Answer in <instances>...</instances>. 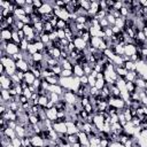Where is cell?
I'll list each match as a JSON object with an SVG mask.
<instances>
[{"label": "cell", "mask_w": 147, "mask_h": 147, "mask_svg": "<svg viewBox=\"0 0 147 147\" xmlns=\"http://www.w3.org/2000/svg\"><path fill=\"white\" fill-rule=\"evenodd\" d=\"M108 105L111 106V107H114V108H116V109H124V108L127 107L126 106V102L122 98H115V96H111L110 98Z\"/></svg>", "instance_id": "cell-1"}, {"label": "cell", "mask_w": 147, "mask_h": 147, "mask_svg": "<svg viewBox=\"0 0 147 147\" xmlns=\"http://www.w3.org/2000/svg\"><path fill=\"white\" fill-rule=\"evenodd\" d=\"M62 99H63L67 103H69V105H75V103L77 102V95H76V93L72 92V91H70V90L63 93Z\"/></svg>", "instance_id": "cell-2"}, {"label": "cell", "mask_w": 147, "mask_h": 147, "mask_svg": "<svg viewBox=\"0 0 147 147\" xmlns=\"http://www.w3.org/2000/svg\"><path fill=\"white\" fill-rule=\"evenodd\" d=\"M30 139H31V145L34 147H46L47 146L46 140L44 138H41L39 134H34Z\"/></svg>", "instance_id": "cell-3"}, {"label": "cell", "mask_w": 147, "mask_h": 147, "mask_svg": "<svg viewBox=\"0 0 147 147\" xmlns=\"http://www.w3.org/2000/svg\"><path fill=\"white\" fill-rule=\"evenodd\" d=\"M20 52H21V49H20V46H18L17 44H15V42H13V41L8 42L7 48H6L7 55L13 56V55H15V54H17V53H20Z\"/></svg>", "instance_id": "cell-4"}, {"label": "cell", "mask_w": 147, "mask_h": 147, "mask_svg": "<svg viewBox=\"0 0 147 147\" xmlns=\"http://www.w3.org/2000/svg\"><path fill=\"white\" fill-rule=\"evenodd\" d=\"M54 15L56 16V17H59L60 20H63V21H65V22H68L69 21V18H70V14L63 8V9H57V8H54Z\"/></svg>", "instance_id": "cell-5"}, {"label": "cell", "mask_w": 147, "mask_h": 147, "mask_svg": "<svg viewBox=\"0 0 147 147\" xmlns=\"http://www.w3.org/2000/svg\"><path fill=\"white\" fill-rule=\"evenodd\" d=\"M76 36V34H75ZM74 45H75V47L77 48V49H79V51H85L86 48H87V46H88V44L86 42V41H84L83 40V38H80V37H75V39H74Z\"/></svg>", "instance_id": "cell-6"}, {"label": "cell", "mask_w": 147, "mask_h": 147, "mask_svg": "<svg viewBox=\"0 0 147 147\" xmlns=\"http://www.w3.org/2000/svg\"><path fill=\"white\" fill-rule=\"evenodd\" d=\"M72 82H74V77H61L60 80H59V85L62 88L70 90L71 85H72Z\"/></svg>", "instance_id": "cell-7"}, {"label": "cell", "mask_w": 147, "mask_h": 147, "mask_svg": "<svg viewBox=\"0 0 147 147\" xmlns=\"http://www.w3.org/2000/svg\"><path fill=\"white\" fill-rule=\"evenodd\" d=\"M93 124H94V126H95L99 131H102L103 125H105V119H103V117H102L101 115H99V114H94V115H93Z\"/></svg>", "instance_id": "cell-8"}, {"label": "cell", "mask_w": 147, "mask_h": 147, "mask_svg": "<svg viewBox=\"0 0 147 147\" xmlns=\"http://www.w3.org/2000/svg\"><path fill=\"white\" fill-rule=\"evenodd\" d=\"M53 129L55 130V132H57L59 134H65L68 131L67 124L65 123H57V122H53Z\"/></svg>", "instance_id": "cell-9"}, {"label": "cell", "mask_w": 147, "mask_h": 147, "mask_svg": "<svg viewBox=\"0 0 147 147\" xmlns=\"http://www.w3.org/2000/svg\"><path fill=\"white\" fill-rule=\"evenodd\" d=\"M124 54L129 57L137 54V46L134 44H125L124 45Z\"/></svg>", "instance_id": "cell-10"}, {"label": "cell", "mask_w": 147, "mask_h": 147, "mask_svg": "<svg viewBox=\"0 0 147 147\" xmlns=\"http://www.w3.org/2000/svg\"><path fill=\"white\" fill-rule=\"evenodd\" d=\"M54 11V7L47 1V2H44V5L39 8V13L41 15H48V14H52Z\"/></svg>", "instance_id": "cell-11"}, {"label": "cell", "mask_w": 147, "mask_h": 147, "mask_svg": "<svg viewBox=\"0 0 147 147\" xmlns=\"http://www.w3.org/2000/svg\"><path fill=\"white\" fill-rule=\"evenodd\" d=\"M46 117L48 119H51L52 122H55L57 118V109L55 108V106L51 109H46Z\"/></svg>", "instance_id": "cell-12"}, {"label": "cell", "mask_w": 147, "mask_h": 147, "mask_svg": "<svg viewBox=\"0 0 147 147\" xmlns=\"http://www.w3.org/2000/svg\"><path fill=\"white\" fill-rule=\"evenodd\" d=\"M99 10H100L99 1H91V8H90V10L87 11V13H88V15H91V16H93V17H94Z\"/></svg>", "instance_id": "cell-13"}, {"label": "cell", "mask_w": 147, "mask_h": 147, "mask_svg": "<svg viewBox=\"0 0 147 147\" xmlns=\"http://www.w3.org/2000/svg\"><path fill=\"white\" fill-rule=\"evenodd\" d=\"M16 68H17V70H21V71H24V72L30 70V65L25 60H21L18 62H16Z\"/></svg>", "instance_id": "cell-14"}, {"label": "cell", "mask_w": 147, "mask_h": 147, "mask_svg": "<svg viewBox=\"0 0 147 147\" xmlns=\"http://www.w3.org/2000/svg\"><path fill=\"white\" fill-rule=\"evenodd\" d=\"M78 138H79V142L82 144V146L91 145V144H90V140H88V136H87L85 132L80 131V132L78 133Z\"/></svg>", "instance_id": "cell-15"}, {"label": "cell", "mask_w": 147, "mask_h": 147, "mask_svg": "<svg viewBox=\"0 0 147 147\" xmlns=\"http://www.w3.org/2000/svg\"><path fill=\"white\" fill-rule=\"evenodd\" d=\"M48 91L49 92H52V93H56V94H59V95H63V88L57 84V85H49L48 86Z\"/></svg>", "instance_id": "cell-16"}, {"label": "cell", "mask_w": 147, "mask_h": 147, "mask_svg": "<svg viewBox=\"0 0 147 147\" xmlns=\"http://www.w3.org/2000/svg\"><path fill=\"white\" fill-rule=\"evenodd\" d=\"M11 36H13V32L8 29H5V30H1V39L2 40H6L8 42L11 41Z\"/></svg>", "instance_id": "cell-17"}, {"label": "cell", "mask_w": 147, "mask_h": 147, "mask_svg": "<svg viewBox=\"0 0 147 147\" xmlns=\"http://www.w3.org/2000/svg\"><path fill=\"white\" fill-rule=\"evenodd\" d=\"M72 71H74V76L75 77H83L85 74H84V70H83V68H82V65L80 64H74V69H72Z\"/></svg>", "instance_id": "cell-18"}, {"label": "cell", "mask_w": 147, "mask_h": 147, "mask_svg": "<svg viewBox=\"0 0 147 147\" xmlns=\"http://www.w3.org/2000/svg\"><path fill=\"white\" fill-rule=\"evenodd\" d=\"M15 132H16V136L18 138H25L26 137V129L24 126H22V125L17 124V126L15 127Z\"/></svg>", "instance_id": "cell-19"}, {"label": "cell", "mask_w": 147, "mask_h": 147, "mask_svg": "<svg viewBox=\"0 0 147 147\" xmlns=\"http://www.w3.org/2000/svg\"><path fill=\"white\" fill-rule=\"evenodd\" d=\"M101 41H102V38H99V37H92L88 44H90V46H91V47H93V48H96V49H99V47H100V44H101Z\"/></svg>", "instance_id": "cell-20"}, {"label": "cell", "mask_w": 147, "mask_h": 147, "mask_svg": "<svg viewBox=\"0 0 147 147\" xmlns=\"http://www.w3.org/2000/svg\"><path fill=\"white\" fill-rule=\"evenodd\" d=\"M115 71H116V74L118 75V77H121V78H125V76L127 75V70L123 67V65H119V67H115Z\"/></svg>", "instance_id": "cell-21"}, {"label": "cell", "mask_w": 147, "mask_h": 147, "mask_svg": "<svg viewBox=\"0 0 147 147\" xmlns=\"http://www.w3.org/2000/svg\"><path fill=\"white\" fill-rule=\"evenodd\" d=\"M62 69H67V70H72L74 69V63L70 60H61L60 61Z\"/></svg>", "instance_id": "cell-22"}, {"label": "cell", "mask_w": 147, "mask_h": 147, "mask_svg": "<svg viewBox=\"0 0 147 147\" xmlns=\"http://www.w3.org/2000/svg\"><path fill=\"white\" fill-rule=\"evenodd\" d=\"M34 79H36V77H34V75L29 70V71H26L25 72V77H24V80L29 84V85H32L33 84V82H34Z\"/></svg>", "instance_id": "cell-23"}, {"label": "cell", "mask_w": 147, "mask_h": 147, "mask_svg": "<svg viewBox=\"0 0 147 147\" xmlns=\"http://www.w3.org/2000/svg\"><path fill=\"white\" fill-rule=\"evenodd\" d=\"M138 77H139V76H138V74H137L136 71H129L124 79H125V82H134Z\"/></svg>", "instance_id": "cell-24"}, {"label": "cell", "mask_w": 147, "mask_h": 147, "mask_svg": "<svg viewBox=\"0 0 147 147\" xmlns=\"http://www.w3.org/2000/svg\"><path fill=\"white\" fill-rule=\"evenodd\" d=\"M134 84L137 86L138 90H145L146 88V82L141 78V77H138L136 80H134Z\"/></svg>", "instance_id": "cell-25"}, {"label": "cell", "mask_w": 147, "mask_h": 147, "mask_svg": "<svg viewBox=\"0 0 147 147\" xmlns=\"http://www.w3.org/2000/svg\"><path fill=\"white\" fill-rule=\"evenodd\" d=\"M123 67H124L127 71H136V63H134V62H132L131 60H130V61L124 62Z\"/></svg>", "instance_id": "cell-26"}, {"label": "cell", "mask_w": 147, "mask_h": 147, "mask_svg": "<svg viewBox=\"0 0 147 147\" xmlns=\"http://www.w3.org/2000/svg\"><path fill=\"white\" fill-rule=\"evenodd\" d=\"M48 101H49V98H48V96H45V95H41V96H39V99H38V103H39V106L42 107V108H46Z\"/></svg>", "instance_id": "cell-27"}, {"label": "cell", "mask_w": 147, "mask_h": 147, "mask_svg": "<svg viewBox=\"0 0 147 147\" xmlns=\"http://www.w3.org/2000/svg\"><path fill=\"white\" fill-rule=\"evenodd\" d=\"M8 138H10L11 140L14 139V138H16L17 136H16V132H15V129H10V127H7L6 130H5V132H3Z\"/></svg>", "instance_id": "cell-28"}, {"label": "cell", "mask_w": 147, "mask_h": 147, "mask_svg": "<svg viewBox=\"0 0 147 147\" xmlns=\"http://www.w3.org/2000/svg\"><path fill=\"white\" fill-rule=\"evenodd\" d=\"M126 90H127L129 93H133V92H136L138 88H137L134 82H126Z\"/></svg>", "instance_id": "cell-29"}, {"label": "cell", "mask_w": 147, "mask_h": 147, "mask_svg": "<svg viewBox=\"0 0 147 147\" xmlns=\"http://www.w3.org/2000/svg\"><path fill=\"white\" fill-rule=\"evenodd\" d=\"M79 6H80L84 10L88 11L90 8H91V1H87V0H80V1H79Z\"/></svg>", "instance_id": "cell-30"}, {"label": "cell", "mask_w": 147, "mask_h": 147, "mask_svg": "<svg viewBox=\"0 0 147 147\" xmlns=\"http://www.w3.org/2000/svg\"><path fill=\"white\" fill-rule=\"evenodd\" d=\"M115 26L119 28L121 30H123L125 28V18L123 17H119V18H116V22H115Z\"/></svg>", "instance_id": "cell-31"}, {"label": "cell", "mask_w": 147, "mask_h": 147, "mask_svg": "<svg viewBox=\"0 0 147 147\" xmlns=\"http://www.w3.org/2000/svg\"><path fill=\"white\" fill-rule=\"evenodd\" d=\"M20 49H21V52L22 53H24V52H26L28 51V46H29V42H28V40L26 39H23V40H21V42H20Z\"/></svg>", "instance_id": "cell-32"}, {"label": "cell", "mask_w": 147, "mask_h": 147, "mask_svg": "<svg viewBox=\"0 0 147 147\" xmlns=\"http://www.w3.org/2000/svg\"><path fill=\"white\" fill-rule=\"evenodd\" d=\"M32 60L34 62H40V61H44V54L41 52H37L32 55Z\"/></svg>", "instance_id": "cell-33"}, {"label": "cell", "mask_w": 147, "mask_h": 147, "mask_svg": "<svg viewBox=\"0 0 147 147\" xmlns=\"http://www.w3.org/2000/svg\"><path fill=\"white\" fill-rule=\"evenodd\" d=\"M61 99H62V96H61V95H59V94H56V93H52V92H51V94H49V100H51L52 102L57 103Z\"/></svg>", "instance_id": "cell-34"}, {"label": "cell", "mask_w": 147, "mask_h": 147, "mask_svg": "<svg viewBox=\"0 0 147 147\" xmlns=\"http://www.w3.org/2000/svg\"><path fill=\"white\" fill-rule=\"evenodd\" d=\"M40 121H39V117L37 116V115H30L29 116V123L30 124H32V125H36V124H38Z\"/></svg>", "instance_id": "cell-35"}, {"label": "cell", "mask_w": 147, "mask_h": 147, "mask_svg": "<svg viewBox=\"0 0 147 147\" xmlns=\"http://www.w3.org/2000/svg\"><path fill=\"white\" fill-rule=\"evenodd\" d=\"M68 140L69 142L72 145L75 142H79V138H78V134H68Z\"/></svg>", "instance_id": "cell-36"}, {"label": "cell", "mask_w": 147, "mask_h": 147, "mask_svg": "<svg viewBox=\"0 0 147 147\" xmlns=\"http://www.w3.org/2000/svg\"><path fill=\"white\" fill-rule=\"evenodd\" d=\"M40 41L41 42H44L45 45H47L51 40H49V36H48V33H45V32H42L41 34H40Z\"/></svg>", "instance_id": "cell-37"}, {"label": "cell", "mask_w": 147, "mask_h": 147, "mask_svg": "<svg viewBox=\"0 0 147 147\" xmlns=\"http://www.w3.org/2000/svg\"><path fill=\"white\" fill-rule=\"evenodd\" d=\"M60 77H74V71H72V70L62 69V72H61V75H60Z\"/></svg>", "instance_id": "cell-38"}, {"label": "cell", "mask_w": 147, "mask_h": 147, "mask_svg": "<svg viewBox=\"0 0 147 147\" xmlns=\"http://www.w3.org/2000/svg\"><path fill=\"white\" fill-rule=\"evenodd\" d=\"M105 86H106V82H105V79H96L95 87H96L99 91H101V90H102Z\"/></svg>", "instance_id": "cell-39"}, {"label": "cell", "mask_w": 147, "mask_h": 147, "mask_svg": "<svg viewBox=\"0 0 147 147\" xmlns=\"http://www.w3.org/2000/svg\"><path fill=\"white\" fill-rule=\"evenodd\" d=\"M119 14H121V17H123V18L129 17V8H126V7L123 6V7L119 9Z\"/></svg>", "instance_id": "cell-40"}, {"label": "cell", "mask_w": 147, "mask_h": 147, "mask_svg": "<svg viewBox=\"0 0 147 147\" xmlns=\"http://www.w3.org/2000/svg\"><path fill=\"white\" fill-rule=\"evenodd\" d=\"M11 144H13L14 147H23V145H22V139L18 138V137L14 138V139L11 140Z\"/></svg>", "instance_id": "cell-41"}, {"label": "cell", "mask_w": 147, "mask_h": 147, "mask_svg": "<svg viewBox=\"0 0 147 147\" xmlns=\"http://www.w3.org/2000/svg\"><path fill=\"white\" fill-rule=\"evenodd\" d=\"M34 46H36L37 51H38V52H41V53L44 52V49H45V47H46L45 44L41 42V41H36V42H34Z\"/></svg>", "instance_id": "cell-42"}, {"label": "cell", "mask_w": 147, "mask_h": 147, "mask_svg": "<svg viewBox=\"0 0 147 147\" xmlns=\"http://www.w3.org/2000/svg\"><path fill=\"white\" fill-rule=\"evenodd\" d=\"M67 28V22L63 21V20H60L57 21V24H56V29H61V30H64Z\"/></svg>", "instance_id": "cell-43"}, {"label": "cell", "mask_w": 147, "mask_h": 147, "mask_svg": "<svg viewBox=\"0 0 147 147\" xmlns=\"http://www.w3.org/2000/svg\"><path fill=\"white\" fill-rule=\"evenodd\" d=\"M11 41H13V42H15V44H17V45H20V42H21V38L18 37L17 31L13 32V36H11Z\"/></svg>", "instance_id": "cell-44"}, {"label": "cell", "mask_w": 147, "mask_h": 147, "mask_svg": "<svg viewBox=\"0 0 147 147\" xmlns=\"http://www.w3.org/2000/svg\"><path fill=\"white\" fill-rule=\"evenodd\" d=\"M29 54H31V55H33L34 53H37L38 51H37V48H36V46H34V44H29V46H28V51H26Z\"/></svg>", "instance_id": "cell-45"}, {"label": "cell", "mask_w": 147, "mask_h": 147, "mask_svg": "<svg viewBox=\"0 0 147 147\" xmlns=\"http://www.w3.org/2000/svg\"><path fill=\"white\" fill-rule=\"evenodd\" d=\"M106 18H107V21H108V23L111 25V26H114L115 25V22H116V18L111 15V14H107V16H106Z\"/></svg>", "instance_id": "cell-46"}, {"label": "cell", "mask_w": 147, "mask_h": 147, "mask_svg": "<svg viewBox=\"0 0 147 147\" xmlns=\"http://www.w3.org/2000/svg\"><path fill=\"white\" fill-rule=\"evenodd\" d=\"M30 71L34 75L36 78H41V71H40V70H38V69H36V68H30Z\"/></svg>", "instance_id": "cell-47"}, {"label": "cell", "mask_w": 147, "mask_h": 147, "mask_svg": "<svg viewBox=\"0 0 147 147\" xmlns=\"http://www.w3.org/2000/svg\"><path fill=\"white\" fill-rule=\"evenodd\" d=\"M56 33H57V38H59L60 40L65 38V32H64V30H61V29H56Z\"/></svg>", "instance_id": "cell-48"}, {"label": "cell", "mask_w": 147, "mask_h": 147, "mask_svg": "<svg viewBox=\"0 0 147 147\" xmlns=\"http://www.w3.org/2000/svg\"><path fill=\"white\" fill-rule=\"evenodd\" d=\"M95 83H96V78L88 76V86L90 87H95Z\"/></svg>", "instance_id": "cell-49"}, {"label": "cell", "mask_w": 147, "mask_h": 147, "mask_svg": "<svg viewBox=\"0 0 147 147\" xmlns=\"http://www.w3.org/2000/svg\"><path fill=\"white\" fill-rule=\"evenodd\" d=\"M23 95L25 96V98H28L29 100L31 99V96H32V92L30 91V88L28 87V88H25V90H23Z\"/></svg>", "instance_id": "cell-50"}, {"label": "cell", "mask_w": 147, "mask_h": 147, "mask_svg": "<svg viewBox=\"0 0 147 147\" xmlns=\"http://www.w3.org/2000/svg\"><path fill=\"white\" fill-rule=\"evenodd\" d=\"M108 147H125V146L119 141H111Z\"/></svg>", "instance_id": "cell-51"}, {"label": "cell", "mask_w": 147, "mask_h": 147, "mask_svg": "<svg viewBox=\"0 0 147 147\" xmlns=\"http://www.w3.org/2000/svg\"><path fill=\"white\" fill-rule=\"evenodd\" d=\"M42 5H44V2H42V1H40V0H33V7H34V8L39 9Z\"/></svg>", "instance_id": "cell-52"}, {"label": "cell", "mask_w": 147, "mask_h": 147, "mask_svg": "<svg viewBox=\"0 0 147 147\" xmlns=\"http://www.w3.org/2000/svg\"><path fill=\"white\" fill-rule=\"evenodd\" d=\"M122 7H123V1H115V5H114L115 10H119Z\"/></svg>", "instance_id": "cell-53"}, {"label": "cell", "mask_w": 147, "mask_h": 147, "mask_svg": "<svg viewBox=\"0 0 147 147\" xmlns=\"http://www.w3.org/2000/svg\"><path fill=\"white\" fill-rule=\"evenodd\" d=\"M80 84H83V85H88V76L84 75L83 77H80Z\"/></svg>", "instance_id": "cell-54"}, {"label": "cell", "mask_w": 147, "mask_h": 147, "mask_svg": "<svg viewBox=\"0 0 147 147\" xmlns=\"http://www.w3.org/2000/svg\"><path fill=\"white\" fill-rule=\"evenodd\" d=\"M0 74L1 75H7L6 74V67L3 64H0Z\"/></svg>", "instance_id": "cell-55"}, {"label": "cell", "mask_w": 147, "mask_h": 147, "mask_svg": "<svg viewBox=\"0 0 147 147\" xmlns=\"http://www.w3.org/2000/svg\"><path fill=\"white\" fill-rule=\"evenodd\" d=\"M140 6L142 8H147V0H140Z\"/></svg>", "instance_id": "cell-56"}, {"label": "cell", "mask_w": 147, "mask_h": 147, "mask_svg": "<svg viewBox=\"0 0 147 147\" xmlns=\"http://www.w3.org/2000/svg\"><path fill=\"white\" fill-rule=\"evenodd\" d=\"M25 6H33V0H25Z\"/></svg>", "instance_id": "cell-57"}, {"label": "cell", "mask_w": 147, "mask_h": 147, "mask_svg": "<svg viewBox=\"0 0 147 147\" xmlns=\"http://www.w3.org/2000/svg\"><path fill=\"white\" fill-rule=\"evenodd\" d=\"M62 147H72V145L71 144H67V145H63Z\"/></svg>", "instance_id": "cell-58"}, {"label": "cell", "mask_w": 147, "mask_h": 147, "mask_svg": "<svg viewBox=\"0 0 147 147\" xmlns=\"http://www.w3.org/2000/svg\"><path fill=\"white\" fill-rule=\"evenodd\" d=\"M6 147H14V146H13V144H8Z\"/></svg>", "instance_id": "cell-59"}, {"label": "cell", "mask_w": 147, "mask_h": 147, "mask_svg": "<svg viewBox=\"0 0 147 147\" xmlns=\"http://www.w3.org/2000/svg\"><path fill=\"white\" fill-rule=\"evenodd\" d=\"M146 82V88H147V80H145Z\"/></svg>", "instance_id": "cell-60"}, {"label": "cell", "mask_w": 147, "mask_h": 147, "mask_svg": "<svg viewBox=\"0 0 147 147\" xmlns=\"http://www.w3.org/2000/svg\"><path fill=\"white\" fill-rule=\"evenodd\" d=\"M145 61H146V63H147V59H146V60H145Z\"/></svg>", "instance_id": "cell-61"}]
</instances>
